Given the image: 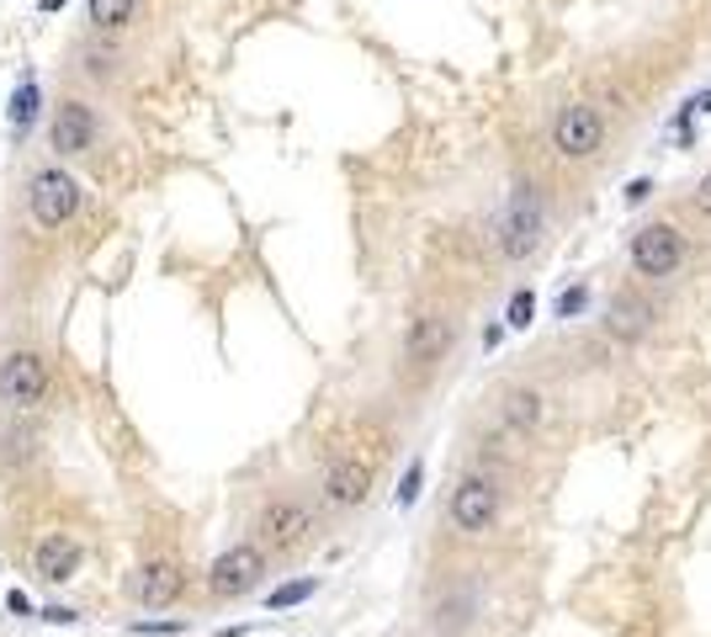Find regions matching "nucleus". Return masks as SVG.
I'll list each match as a JSON object with an SVG mask.
<instances>
[{"instance_id":"nucleus-14","label":"nucleus","mask_w":711,"mask_h":637,"mask_svg":"<svg viewBox=\"0 0 711 637\" xmlns=\"http://www.w3.org/2000/svg\"><path fill=\"white\" fill-rule=\"evenodd\" d=\"M648 330H653V304H643L637 293H616L611 308H605V334L622 340V345H637Z\"/></svg>"},{"instance_id":"nucleus-12","label":"nucleus","mask_w":711,"mask_h":637,"mask_svg":"<svg viewBox=\"0 0 711 637\" xmlns=\"http://www.w3.org/2000/svg\"><path fill=\"white\" fill-rule=\"evenodd\" d=\"M181 590H186V569L176 558H149L133 574V601L139 606H171V601H181Z\"/></svg>"},{"instance_id":"nucleus-10","label":"nucleus","mask_w":711,"mask_h":637,"mask_svg":"<svg viewBox=\"0 0 711 637\" xmlns=\"http://www.w3.org/2000/svg\"><path fill=\"white\" fill-rule=\"evenodd\" d=\"M367 499H372V462H361V457H335L325 473V505L356 510V505H367Z\"/></svg>"},{"instance_id":"nucleus-25","label":"nucleus","mask_w":711,"mask_h":637,"mask_svg":"<svg viewBox=\"0 0 711 637\" xmlns=\"http://www.w3.org/2000/svg\"><path fill=\"white\" fill-rule=\"evenodd\" d=\"M37 616H43V622H54V627H69V622H75V611L69 606H43Z\"/></svg>"},{"instance_id":"nucleus-7","label":"nucleus","mask_w":711,"mask_h":637,"mask_svg":"<svg viewBox=\"0 0 711 637\" xmlns=\"http://www.w3.org/2000/svg\"><path fill=\"white\" fill-rule=\"evenodd\" d=\"M451 340H457V325L446 319L441 308H419L404 330V366L409 372H430L451 356Z\"/></svg>"},{"instance_id":"nucleus-3","label":"nucleus","mask_w":711,"mask_h":637,"mask_svg":"<svg viewBox=\"0 0 711 637\" xmlns=\"http://www.w3.org/2000/svg\"><path fill=\"white\" fill-rule=\"evenodd\" d=\"M547 139H553V154H558V160L584 165V160H594V154L605 150L611 122H605V112H600L594 101H568V107H558V118H553V128H547Z\"/></svg>"},{"instance_id":"nucleus-26","label":"nucleus","mask_w":711,"mask_h":637,"mask_svg":"<svg viewBox=\"0 0 711 637\" xmlns=\"http://www.w3.org/2000/svg\"><path fill=\"white\" fill-rule=\"evenodd\" d=\"M696 112H711V91H701L696 101H685V118H696Z\"/></svg>"},{"instance_id":"nucleus-17","label":"nucleus","mask_w":711,"mask_h":637,"mask_svg":"<svg viewBox=\"0 0 711 637\" xmlns=\"http://www.w3.org/2000/svg\"><path fill=\"white\" fill-rule=\"evenodd\" d=\"M133 6L139 0H90V28H101V32H118L133 22Z\"/></svg>"},{"instance_id":"nucleus-6","label":"nucleus","mask_w":711,"mask_h":637,"mask_svg":"<svg viewBox=\"0 0 711 637\" xmlns=\"http://www.w3.org/2000/svg\"><path fill=\"white\" fill-rule=\"evenodd\" d=\"M28 212L37 229H64L80 212V182L69 171H37L28 182Z\"/></svg>"},{"instance_id":"nucleus-9","label":"nucleus","mask_w":711,"mask_h":637,"mask_svg":"<svg viewBox=\"0 0 711 637\" xmlns=\"http://www.w3.org/2000/svg\"><path fill=\"white\" fill-rule=\"evenodd\" d=\"M0 398L11 404V409H37L43 398H48V366L37 351H11L6 362H0Z\"/></svg>"},{"instance_id":"nucleus-15","label":"nucleus","mask_w":711,"mask_h":637,"mask_svg":"<svg viewBox=\"0 0 711 637\" xmlns=\"http://www.w3.org/2000/svg\"><path fill=\"white\" fill-rule=\"evenodd\" d=\"M80 558H86V552H80V542L54 531V537H43V542H37V552H32V569H37V579H43V584H64V579H75Z\"/></svg>"},{"instance_id":"nucleus-1","label":"nucleus","mask_w":711,"mask_h":637,"mask_svg":"<svg viewBox=\"0 0 711 637\" xmlns=\"http://www.w3.org/2000/svg\"><path fill=\"white\" fill-rule=\"evenodd\" d=\"M542 240H547V197H542V182L515 176L510 202H504V218H500V255L521 266L526 255L542 250Z\"/></svg>"},{"instance_id":"nucleus-5","label":"nucleus","mask_w":711,"mask_h":637,"mask_svg":"<svg viewBox=\"0 0 711 637\" xmlns=\"http://www.w3.org/2000/svg\"><path fill=\"white\" fill-rule=\"evenodd\" d=\"M261 579H266V547L234 542L208 563V595L212 601H239V595L261 590Z\"/></svg>"},{"instance_id":"nucleus-24","label":"nucleus","mask_w":711,"mask_h":637,"mask_svg":"<svg viewBox=\"0 0 711 637\" xmlns=\"http://www.w3.org/2000/svg\"><path fill=\"white\" fill-rule=\"evenodd\" d=\"M696 212H701V218H711V176H701V182H696Z\"/></svg>"},{"instance_id":"nucleus-2","label":"nucleus","mask_w":711,"mask_h":637,"mask_svg":"<svg viewBox=\"0 0 711 637\" xmlns=\"http://www.w3.org/2000/svg\"><path fill=\"white\" fill-rule=\"evenodd\" d=\"M500 510H504V488L494 473H462L457 484H451V505H446V516L451 526L462 531V537H489L494 526H500Z\"/></svg>"},{"instance_id":"nucleus-8","label":"nucleus","mask_w":711,"mask_h":637,"mask_svg":"<svg viewBox=\"0 0 711 637\" xmlns=\"http://www.w3.org/2000/svg\"><path fill=\"white\" fill-rule=\"evenodd\" d=\"M314 537V510L297 505V499H271L266 510L255 516V542L271 552H293Z\"/></svg>"},{"instance_id":"nucleus-21","label":"nucleus","mask_w":711,"mask_h":637,"mask_svg":"<svg viewBox=\"0 0 711 637\" xmlns=\"http://www.w3.org/2000/svg\"><path fill=\"white\" fill-rule=\"evenodd\" d=\"M584 308H590V287L579 282V287H564V293H558V304H553V314H558V319H579Z\"/></svg>"},{"instance_id":"nucleus-20","label":"nucleus","mask_w":711,"mask_h":637,"mask_svg":"<svg viewBox=\"0 0 711 637\" xmlns=\"http://www.w3.org/2000/svg\"><path fill=\"white\" fill-rule=\"evenodd\" d=\"M419 494H425V457H409V468H404V479H398V510L419 505Z\"/></svg>"},{"instance_id":"nucleus-11","label":"nucleus","mask_w":711,"mask_h":637,"mask_svg":"<svg viewBox=\"0 0 711 637\" xmlns=\"http://www.w3.org/2000/svg\"><path fill=\"white\" fill-rule=\"evenodd\" d=\"M48 144L59 154H86L96 144V112H90L86 101H59L54 107V122H48Z\"/></svg>"},{"instance_id":"nucleus-19","label":"nucleus","mask_w":711,"mask_h":637,"mask_svg":"<svg viewBox=\"0 0 711 637\" xmlns=\"http://www.w3.org/2000/svg\"><path fill=\"white\" fill-rule=\"evenodd\" d=\"M314 590H319V579H293V584L271 590L266 606H271V611H293V606H303V601H314Z\"/></svg>"},{"instance_id":"nucleus-23","label":"nucleus","mask_w":711,"mask_h":637,"mask_svg":"<svg viewBox=\"0 0 711 637\" xmlns=\"http://www.w3.org/2000/svg\"><path fill=\"white\" fill-rule=\"evenodd\" d=\"M653 197V176H637V182H626V208H643Z\"/></svg>"},{"instance_id":"nucleus-16","label":"nucleus","mask_w":711,"mask_h":637,"mask_svg":"<svg viewBox=\"0 0 711 637\" xmlns=\"http://www.w3.org/2000/svg\"><path fill=\"white\" fill-rule=\"evenodd\" d=\"M37 107H43V91H37L32 75H22V86H17V96H11V128L28 133L32 122H37Z\"/></svg>"},{"instance_id":"nucleus-22","label":"nucleus","mask_w":711,"mask_h":637,"mask_svg":"<svg viewBox=\"0 0 711 637\" xmlns=\"http://www.w3.org/2000/svg\"><path fill=\"white\" fill-rule=\"evenodd\" d=\"M133 633L139 637H176V633H186V622H181V616H171V622H133Z\"/></svg>"},{"instance_id":"nucleus-13","label":"nucleus","mask_w":711,"mask_h":637,"mask_svg":"<svg viewBox=\"0 0 711 637\" xmlns=\"http://www.w3.org/2000/svg\"><path fill=\"white\" fill-rule=\"evenodd\" d=\"M500 420L515 430V436H536L542 420H547V398L536 394L532 383H510L500 394Z\"/></svg>"},{"instance_id":"nucleus-4","label":"nucleus","mask_w":711,"mask_h":637,"mask_svg":"<svg viewBox=\"0 0 711 637\" xmlns=\"http://www.w3.org/2000/svg\"><path fill=\"white\" fill-rule=\"evenodd\" d=\"M626 261L643 282H669L690 261V240H685L675 223H643L632 244H626Z\"/></svg>"},{"instance_id":"nucleus-18","label":"nucleus","mask_w":711,"mask_h":637,"mask_svg":"<svg viewBox=\"0 0 711 637\" xmlns=\"http://www.w3.org/2000/svg\"><path fill=\"white\" fill-rule=\"evenodd\" d=\"M536 325V293L532 287H515L510 304H504V330H532Z\"/></svg>"}]
</instances>
